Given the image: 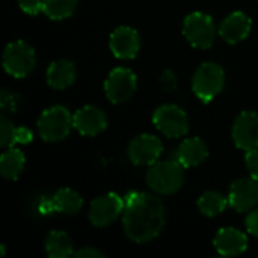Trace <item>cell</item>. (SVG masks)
Returning a JSON list of instances; mask_svg holds the SVG:
<instances>
[{"instance_id":"6da1fadb","label":"cell","mask_w":258,"mask_h":258,"mask_svg":"<svg viewBox=\"0 0 258 258\" xmlns=\"http://www.w3.org/2000/svg\"><path fill=\"white\" fill-rule=\"evenodd\" d=\"M124 204L122 227L130 240L144 243L156 239L162 233L166 222V212L157 197L133 192L125 197Z\"/></svg>"},{"instance_id":"7a4b0ae2","label":"cell","mask_w":258,"mask_h":258,"mask_svg":"<svg viewBox=\"0 0 258 258\" xmlns=\"http://www.w3.org/2000/svg\"><path fill=\"white\" fill-rule=\"evenodd\" d=\"M183 165L177 159L156 162L147 172V184L160 195H172L178 192L184 183Z\"/></svg>"},{"instance_id":"3957f363","label":"cell","mask_w":258,"mask_h":258,"mask_svg":"<svg viewBox=\"0 0 258 258\" xmlns=\"http://www.w3.org/2000/svg\"><path fill=\"white\" fill-rule=\"evenodd\" d=\"M38 133L45 142L63 141L71 127H74V119L71 112L63 106H53L45 109L38 119Z\"/></svg>"},{"instance_id":"277c9868","label":"cell","mask_w":258,"mask_h":258,"mask_svg":"<svg viewBox=\"0 0 258 258\" xmlns=\"http://www.w3.org/2000/svg\"><path fill=\"white\" fill-rule=\"evenodd\" d=\"M225 86V71L215 62L200 65L192 77V89L204 103L212 101Z\"/></svg>"},{"instance_id":"5b68a950","label":"cell","mask_w":258,"mask_h":258,"mask_svg":"<svg viewBox=\"0 0 258 258\" xmlns=\"http://www.w3.org/2000/svg\"><path fill=\"white\" fill-rule=\"evenodd\" d=\"M35 63V50L27 42L18 39L6 45L3 51V68L9 76L15 79L27 77L33 71Z\"/></svg>"},{"instance_id":"8992f818","label":"cell","mask_w":258,"mask_h":258,"mask_svg":"<svg viewBox=\"0 0 258 258\" xmlns=\"http://www.w3.org/2000/svg\"><path fill=\"white\" fill-rule=\"evenodd\" d=\"M183 35L190 45L197 48H210L216 38V26L210 15L203 12H192L184 18Z\"/></svg>"},{"instance_id":"52a82bcc","label":"cell","mask_w":258,"mask_h":258,"mask_svg":"<svg viewBox=\"0 0 258 258\" xmlns=\"http://www.w3.org/2000/svg\"><path fill=\"white\" fill-rule=\"evenodd\" d=\"M153 122L160 133L168 138H183L189 132V119L186 112L175 104H163L156 109Z\"/></svg>"},{"instance_id":"ba28073f","label":"cell","mask_w":258,"mask_h":258,"mask_svg":"<svg viewBox=\"0 0 258 258\" xmlns=\"http://www.w3.org/2000/svg\"><path fill=\"white\" fill-rule=\"evenodd\" d=\"M138 82L136 76L128 68H113L106 82H104V94L113 104H119L127 101L136 91Z\"/></svg>"},{"instance_id":"9c48e42d","label":"cell","mask_w":258,"mask_h":258,"mask_svg":"<svg viewBox=\"0 0 258 258\" xmlns=\"http://www.w3.org/2000/svg\"><path fill=\"white\" fill-rule=\"evenodd\" d=\"M124 200L113 192L101 195L91 203L89 221L92 225L100 228L109 227L124 212Z\"/></svg>"},{"instance_id":"30bf717a","label":"cell","mask_w":258,"mask_h":258,"mask_svg":"<svg viewBox=\"0 0 258 258\" xmlns=\"http://www.w3.org/2000/svg\"><path fill=\"white\" fill-rule=\"evenodd\" d=\"M128 159L138 166L154 165L163 153L162 141L154 135H139L128 144Z\"/></svg>"},{"instance_id":"8fae6325","label":"cell","mask_w":258,"mask_h":258,"mask_svg":"<svg viewBox=\"0 0 258 258\" xmlns=\"http://www.w3.org/2000/svg\"><path fill=\"white\" fill-rule=\"evenodd\" d=\"M233 141L237 148L251 151L258 148V113L242 112L233 125Z\"/></svg>"},{"instance_id":"7c38bea8","label":"cell","mask_w":258,"mask_h":258,"mask_svg":"<svg viewBox=\"0 0 258 258\" xmlns=\"http://www.w3.org/2000/svg\"><path fill=\"white\" fill-rule=\"evenodd\" d=\"M228 203L230 207L240 213L252 210L258 204V180L252 177L236 180L230 187Z\"/></svg>"},{"instance_id":"4fadbf2b","label":"cell","mask_w":258,"mask_h":258,"mask_svg":"<svg viewBox=\"0 0 258 258\" xmlns=\"http://www.w3.org/2000/svg\"><path fill=\"white\" fill-rule=\"evenodd\" d=\"M109 45H110V50L115 57L133 59V57H136V54L139 53V48H141L139 33L128 26H121L112 32Z\"/></svg>"},{"instance_id":"5bb4252c","label":"cell","mask_w":258,"mask_h":258,"mask_svg":"<svg viewBox=\"0 0 258 258\" xmlns=\"http://www.w3.org/2000/svg\"><path fill=\"white\" fill-rule=\"evenodd\" d=\"M73 119L74 128L83 136H97L107 127V118L104 112L95 106H85L79 109Z\"/></svg>"},{"instance_id":"9a60e30c","label":"cell","mask_w":258,"mask_h":258,"mask_svg":"<svg viewBox=\"0 0 258 258\" xmlns=\"http://www.w3.org/2000/svg\"><path fill=\"white\" fill-rule=\"evenodd\" d=\"M83 206L82 197L73 189L63 187L59 189L50 200L41 203L42 213H63V215H76Z\"/></svg>"},{"instance_id":"2e32d148","label":"cell","mask_w":258,"mask_h":258,"mask_svg":"<svg viewBox=\"0 0 258 258\" xmlns=\"http://www.w3.org/2000/svg\"><path fill=\"white\" fill-rule=\"evenodd\" d=\"M215 248L224 257L240 255L248 248V237L236 228H222L215 237Z\"/></svg>"},{"instance_id":"e0dca14e","label":"cell","mask_w":258,"mask_h":258,"mask_svg":"<svg viewBox=\"0 0 258 258\" xmlns=\"http://www.w3.org/2000/svg\"><path fill=\"white\" fill-rule=\"evenodd\" d=\"M251 32V18L243 12H233L219 26V35L230 44L243 41Z\"/></svg>"},{"instance_id":"ac0fdd59","label":"cell","mask_w":258,"mask_h":258,"mask_svg":"<svg viewBox=\"0 0 258 258\" xmlns=\"http://www.w3.org/2000/svg\"><path fill=\"white\" fill-rule=\"evenodd\" d=\"M76 65L68 59L54 60L47 70V83L50 88L62 91L70 88L76 80Z\"/></svg>"},{"instance_id":"d6986e66","label":"cell","mask_w":258,"mask_h":258,"mask_svg":"<svg viewBox=\"0 0 258 258\" xmlns=\"http://www.w3.org/2000/svg\"><path fill=\"white\" fill-rule=\"evenodd\" d=\"M209 156L207 145L200 138H189L181 142V145L177 150L175 159L184 166V168H195L201 165Z\"/></svg>"},{"instance_id":"ffe728a7","label":"cell","mask_w":258,"mask_h":258,"mask_svg":"<svg viewBox=\"0 0 258 258\" xmlns=\"http://www.w3.org/2000/svg\"><path fill=\"white\" fill-rule=\"evenodd\" d=\"M26 157L21 150L9 147L0 157V174L5 180H17L24 169Z\"/></svg>"},{"instance_id":"44dd1931","label":"cell","mask_w":258,"mask_h":258,"mask_svg":"<svg viewBox=\"0 0 258 258\" xmlns=\"http://www.w3.org/2000/svg\"><path fill=\"white\" fill-rule=\"evenodd\" d=\"M45 252L50 258H68L74 254L73 240L65 231H51L45 242Z\"/></svg>"},{"instance_id":"7402d4cb","label":"cell","mask_w":258,"mask_h":258,"mask_svg":"<svg viewBox=\"0 0 258 258\" xmlns=\"http://www.w3.org/2000/svg\"><path fill=\"white\" fill-rule=\"evenodd\" d=\"M228 204H230L228 198H225L222 194L215 192V190H209L203 194L198 200V209L207 218H215L221 215L227 209Z\"/></svg>"},{"instance_id":"603a6c76","label":"cell","mask_w":258,"mask_h":258,"mask_svg":"<svg viewBox=\"0 0 258 258\" xmlns=\"http://www.w3.org/2000/svg\"><path fill=\"white\" fill-rule=\"evenodd\" d=\"M77 0H44L42 12L51 20H65L76 11Z\"/></svg>"},{"instance_id":"cb8c5ba5","label":"cell","mask_w":258,"mask_h":258,"mask_svg":"<svg viewBox=\"0 0 258 258\" xmlns=\"http://www.w3.org/2000/svg\"><path fill=\"white\" fill-rule=\"evenodd\" d=\"M15 132L17 127H14V124L6 118V116H0V147L2 148H9L15 145Z\"/></svg>"},{"instance_id":"d4e9b609","label":"cell","mask_w":258,"mask_h":258,"mask_svg":"<svg viewBox=\"0 0 258 258\" xmlns=\"http://www.w3.org/2000/svg\"><path fill=\"white\" fill-rule=\"evenodd\" d=\"M17 2L20 9L29 15H36L44 8V0H17Z\"/></svg>"},{"instance_id":"484cf974","label":"cell","mask_w":258,"mask_h":258,"mask_svg":"<svg viewBox=\"0 0 258 258\" xmlns=\"http://www.w3.org/2000/svg\"><path fill=\"white\" fill-rule=\"evenodd\" d=\"M245 163H246V168L249 171V175L258 180V148L246 151Z\"/></svg>"},{"instance_id":"4316f807","label":"cell","mask_w":258,"mask_h":258,"mask_svg":"<svg viewBox=\"0 0 258 258\" xmlns=\"http://www.w3.org/2000/svg\"><path fill=\"white\" fill-rule=\"evenodd\" d=\"M20 101V98L15 95V94H12V92H8V91H3L2 92V107L3 109H9V110H15L17 109V106H15V103H18Z\"/></svg>"},{"instance_id":"83f0119b","label":"cell","mask_w":258,"mask_h":258,"mask_svg":"<svg viewBox=\"0 0 258 258\" xmlns=\"http://www.w3.org/2000/svg\"><path fill=\"white\" fill-rule=\"evenodd\" d=\"M33 139V133L27 127H17L15 132V144H29Z\"/></svg>"},{"instance_id":"f1b7e54d","label":"cell","mask_w":258,"mask_h":258,"mask_svg":"<svg viewBox=\"0 0 258 258\" xmlns=\"http://www.w3.org/2000/svg\"><path fill=\"white\" fill-rule=\"evenodd\" d=\"M73 255L77 258H103L104 257V254H103L101 251H98V249H95V248H92V246L82 248V249L76 251Z\"/></svg>"},{"instance_id":"f546056e","label":"cell","mask_w":258,"mask_h":258,"mask_svg":"<svg viewBox=\"0 0 258 258\" xmlns=\"http://www.w3.org/2000/svg\"><path fill=\"white\" fill-rule=\"evenodd\" d=\"M246 228L248 231L254 236L258 237V210H254L248 215L246 218Z\"/></svg>"},{"instance_id":"4dcf8cb0","label":"cell","mask_w":258,"mask_h":258,"mask_svg":"<svg viewBox=\"0 0 258 258\" xmlns=\"http://www.w3.org/2000/svg\"><path fill=\"white\" fill-rule=\"evenodd\" d=\"M162 82H163L165 88H168V89L175 88V76H174V73L172 71H166L163 74V77H162Z\"/></svg>"},{"instance_id":"1f68e13d","label":"cell","mask_w":258,"mask_h":258,"mask_svg":"<svg viewBox=\"0 0 258 258\" xmlns=\"http://www.w3.org/2000/svg\"><path fill=\"white\" fill-rule=\"evenodd\" d=\"M0 251H2V257H5V254H6V251H5V246H3V245L0 246Z\"/></svg>"}]
</instances>
